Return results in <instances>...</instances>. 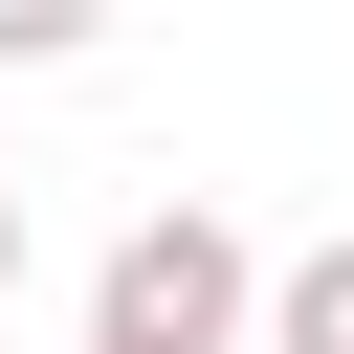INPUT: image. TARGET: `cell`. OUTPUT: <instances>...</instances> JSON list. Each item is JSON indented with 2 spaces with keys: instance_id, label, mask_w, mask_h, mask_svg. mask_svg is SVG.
<instances>
[{
  "instance_id": "6da1fadb",
  "label": "cell",
  "mask_w": 354,
  "mask_h": 354,
  "mask_svg": "<svg viewBox=\"0 0 354 354\" xmlns=\"http://www.w3.org/2000/svg\"><path fill=\"white\" fill-rule=\"evenodd\" d=\"M243 310H266V243L221 199L111 221V266H88V354H243Z\"/></svg>"
},
{
  "instance_id": "7a4b0ae2",
  "label": "cell",
  "mask_w": 354,
  "mask_h": 354,
  "mask_svg": "<svg viewBox=\"0 0 354 354\" xmlns=\"http://www.w3.org/2000/svg\"><path fill=\"white\" fill-rule=\"evenodd\" d=\"M243 354H354V221L266 266V310H243Z\"/></svg>"
},
{
  "instance_id": "3957f363",
  "label": "cell",
  "mask_w": 354,
  "mask_h": 354,
  "mask_svg": "<svg viewBox=\"0 0 354 354\" xmlns=\"http://www.w3.org/2000/svg\"><path fill=\"white\" fill-rule=\"evenodd\" d=\"M66 44H88L66 0H0V66H66Z\"/></svg>"
},
{
  "instance_id": "277c9868",
  "label": "cell",
  "mask_w": 354,
  "mask_h": 354,
  "mask_svg": "<svg viewBox=\"0 0 354 354\" xmlns=\"http://www.w3.org/2000/svg\"><path fill=\"white\" fill-rule=\"evenodd\" d=\"M22 266H44V221H22V155H0V310H22Z\"/></svg>"
}]
</instances>
